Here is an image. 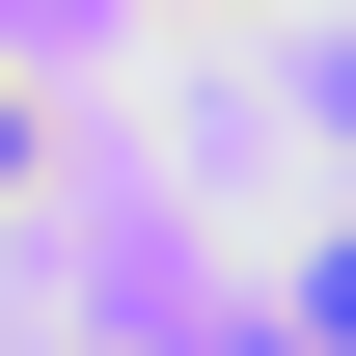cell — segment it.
Instances as JSON below:
<instances>
[{
    "label": "cell",
    "mask_w": 356,
    "mask_h": 356,
    "mask_svg": "<svg viewBox=\"0 0 356 356\" xmlns=\"http://www.w3.org/2000/svg\"><path fill=\"white\" fill-rule=\"evenodd\" d=\"M28 165H55V110H28V83H0V192H28Z\"/></svg>",
    "instance_id": "6da1fadb"
},
{
    "label": "cell",
    "mask_w": 356,
    "mask_h": 356,
    "mask_svg": "<svg viewBox=\"0 0 356 356\" xmlns=\"http://www.w3.org/2000/svg\"><path fill=\"white\" fill-rule=\"evenodd\" d=\"M329 329H356V247H329Z\"/></svg>",
    "instance_id": "7a4b0ae2"
}]
</instances>
